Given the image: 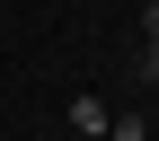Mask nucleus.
I'll return each mask as SVG.
<instances>
[{"label":"nucleus","instance_id":"f257e3e1","mask_svg":"<svg viewBox=\"0 0 159 141\" xmlns=\"http://www.w3.org/2000/svg\"><path fill=\"white\" fill-rule=\"evenodd\" d=\"M106 124H115V115L97 106V97H71V132H106Z\"/></svg>","mask_w":159,"mask_h":141},{"label":"nucleus","instance_id":"f03ea898","mask_svg":"<svg viewBox=\"0 0 159 141\" xmlns=\"http://www.w3.org/2000/svg\"><path fill=\"white\" fill-rule=\"evenodd\" d=\"M106 141H150V124H142V115H124V124H106Z\"/></svg>","mask_w":159,"mask_h":141},{"label":"nucleus","instance_id":"7ed1b4c3","mask_svg":"<svg viewBox=\"0 0 159 141\" xmlns=\"http://www.w3.org/2000/svg\"><path fill=\"white\" fill-rule=\"evenodd\" d=\"M142 53H159V0H142Z\"/></svg>","mask_w":159,"mask_h":141},{"label":"nucleus","instance_id":"20e7f679","mask_svg":"<svg viewBox=\"0 0 159 141\" xmlns=\"http://www.w3.org/2000/svg\"><path fill=\"white\" fill-rule=\"evenodd\" d=\"M89 141H106V132H89Z\"/></svg>","mask_w":159,"mask_h":141}]
</instances>
